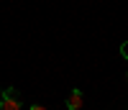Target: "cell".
<instances>
[{
    "instance_id": "cell-2",
    "label": "cell",
    "mask_w": 128,
    "mask_h": 110,
    "mask_svg": "<svg viewBox=\"0 0 128 110\" xmlns=\"http://www.w3.org/2000/svg\"><path fill=\"white\" fill-rule=\"evenodd\" d=\"M82 102H84L82 90H72L69 97H67V108H69V110H82Z\"/></svg>"
},
{
    "instance_id": "cell-4",
    "label": "cell",
    "mask_w": 128,
    "mask_h": 110,
    "mask_svg": "<svg viewBox=\"0 0 128 110\" xmlns=\"http://www.w3.org/2000/svg\"><path fill=\"white\" fill-rule=\"evenodd\" d=\"M28 110H46V108H44V105H31Z\"/></svg>"
},
{
    "instance_id": "cell-3",
    "label": "cell",
    "mask_w": 128,
    "mask_h": 110,
    "mask_svg": "<svg viewBox=\"0 0 128 110\" xmlns=\"http://www.w3.org/2000/svg\"><path fill=\"white\" fill-rule=\"evenodd\" d=\"M120 56H123V59H128V41H123V44H120Z\"/></svg>"
},
{
    "instance_id": "cell-5",
    "label": "cell",
    "mask_w": 128,
    "mask_h": 110,
    "mask_svg": "<svg viewBox=\"0 0 128 110\" xmlns=\"http://www.w3.org/2000/svg\"><path fill=\"white\" fill-rule=\"evenodd\" d=\"M126 77H128V74H126Z\"/></svg>"
},
{
    "instance_id": "cell-1",
    "label": "cell",
    "mask_w": 128,
    "mask_h": 110,
    "mask_svg": "<svg viewBox=\"0 0 128 110\" xmlns=\"http://www.w3.org/2000/svg\"><path fill=\"white\" fill-rule=\"evenodd\" d=\"M0 110H20V97L16 87H5L0 92Z\"/></svg>"
}]
</instances>
